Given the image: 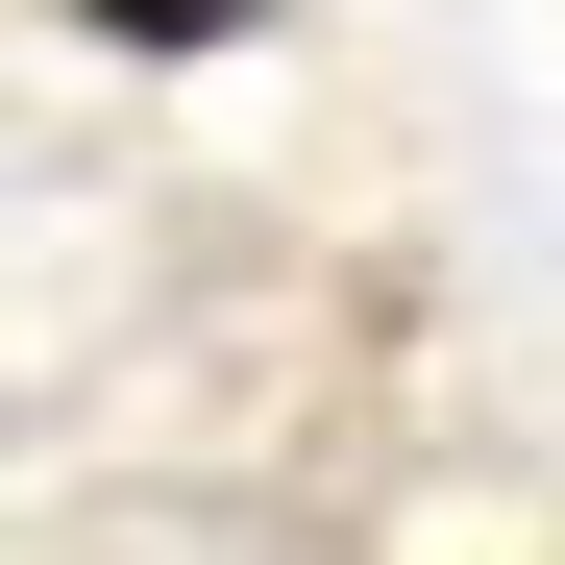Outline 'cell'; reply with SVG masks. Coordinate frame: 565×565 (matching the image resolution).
Returning a JSON list of instances; mask_svg holds the SVG:
<instances>
[{"label":"cell","mask_w":565,"mask_h":565,"mask_svg":"<svg viewBox=\"0 0 565 565\" xmlns=\"http://www.w3.org/2000/svg\"><path fill=\"white\" fill-rule=\"evenodd\" d=\"M74 25H124V50H222V25H270V0H74Z\"/></svg>","instance_id":"1"}]
</instances>
